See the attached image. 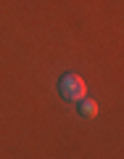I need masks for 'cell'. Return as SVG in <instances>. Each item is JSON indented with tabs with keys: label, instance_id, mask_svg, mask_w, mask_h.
Returning a JSON list of instances; mask_svg holds the SVG:
<instances>
[{
	"label": "cell",
	"instance_id": "6da1fadb",
	"mask_svg": "<svg viewBox=\"0 0 124 159\" xmlns=\"http://www.w3.org/2000/svg\"><path fill=\"white\" fill-rule=\"evenodd\" d=\"M58 93H61V98H66V101H79V98L87 93L85 80L79 77V74H74V72L61 74V80H58Z\"/></svg>",
	"mask_w": 124,
	"mask_h": 159
},
{
	"label": "cell",
	"instance_id": "7a4b0ae2",
	"mask_svg": "<svg viewBox=\"0 0 124 159\" xmlns=\"http://www.w3.org/2000/svg\"><path fill=\"white\" fill-rule=\"evenodd\" d=\"M77 111H79V117H87V119H92L98 114V103L92 101V98H87V96H82L77 101Z\"/></svg>",
	"mask_w": 124,
	"mask_h": 159
}]
</instances>
